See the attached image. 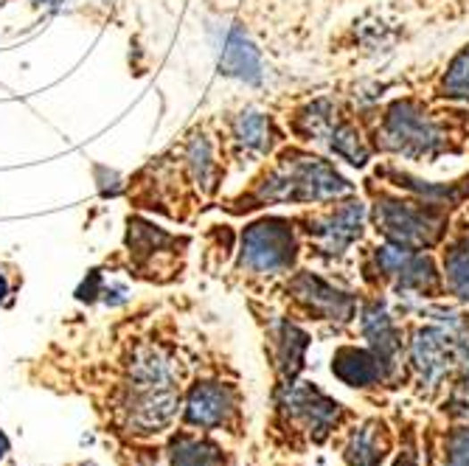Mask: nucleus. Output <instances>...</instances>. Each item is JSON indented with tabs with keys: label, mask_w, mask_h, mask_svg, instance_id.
Instances as JSON below:
<instances>
[{
	"label": "nucleus",
	"mask_w": 469,
	"mask_h": 466,
	"mask_svg": "<svg viewBox=\"0 0 469 466\" xmlns=\"http://www.w3.org/2000/svg\"><path fill=\"white\" fill-rule=\"evenodd\" d=\"M296 259V237L287 220H262L242 237V267L253 273H284Z\"/></svg>",
	"instance_id": "3"
},
{
	"label": "nucleus",
	"mask_w": 469,
	"mask_h": 466,
	"mask_svg": "<svg viewBox=\"0 0 469 466\" xmlns=\"http://www.w3.org/2000/svg\"><path fill=\"white\" fill-rule=\"evenodd\" d=\"M377 225L390 242L402 247H430L444 233V217L433 208V203L427 208H416L402 200H380Z\"/></svg>",
	"instance_id": "2"
},
{
	"label": "nucleus",
	"mask_w": 469,
	"mask_h": 466,
	"mask_svg": "<svg viewBox=\"0 0 469 466\" xmlns=\"http://www.w3.org/2000/svg\"><path fill=\"white\" fill-rule=\"evenodd\" d=\"M14 284L9 281V276L4 273V267H0V304H9V295H12Z\"/></svg>",
	"instance_id": "21"
},
{
	"label": "nucleus",
	"mask_w": 469,
	"mask_h": 466,
	"mask_svg": "<svg viewBox=\"0 0 469 466\" xmlns=\"http://www.w3.org/2000/svg\"><path fill=\"white\" fill-rule=\"evenodd\" d=\"M360 228H363V205L357 200H351L315 228V237L321 239V247L329 250V254H343V250L360 237Z\"/></svg>",
	"instance_id": "11"
},
{
	"label": "nucleus",
	"mask_w": 469,
	"mask_h": 466,
	"mask_svg": "<svg viewBox=\"0 0 469 466\" xmlns=\"http://www.w3.org/2000/svg\"><path fill=\"white\" fill-rule=\"evenodd\" d=\"M80 466H96V463H80Z\"/></svg>",
	"instance_id": "24"
},
{
	"label": "nucleus",
	"mask_w": 469,
	"mask_h": 466,
	"mask_svg": "<svg viewBox=\"0 0 469 466\" xmlns=\"http://www.w3.org/2000/svg\"><path fill=\"white\" fill-rule=\"evenodd\" d=\"M172 466H222V450L214 441L194 433H178L169 444Z\"/></svg>",
	"instance_id": "13"
},
{
	"label": "nucleus",
	"mask_w": 469,
	"mask_h": 466,
	"mask_svg": "<svg viewBox=\"0 0 469 466\" xmlns=\"http://www.w3.org/2000/svg\"><path fill=\"white\" fill-rule=\"evenodd\" d=\"M458 357V343L441 329H422L414 340V365L424 382H439Z\"/></svg>",
	"instance_id": "7"
},
{
	"label": "nucleus",
	"mask_w": 469,
	"mask_h": 466,
	"mask_svg": "<svg viewBox=\"0 0 469 466\" xmlns=\"http://www.w3.org/2000/svg\"><path fill=\"white\" fill-rule=\"evenodd\" d=\"M220 68H222V73L233 76V79H242V82H259L262 79L259 48L253 46L245 37V31H239L237 26L225 29V34H222Z\"/></svg>",
	"instance_id": "9"
},
{
	"label": "nucleus",
	"mask_w": 469,
	"mask_h": 466,
	"mask_svg": "<svg viewBox=\"0 0 469 466\" xmlns=\"http://www.w3.org/2000/svg\"><path fill=\"white\" fill-rule=\"evenodd\" d=\"M279 345H281V368L284 377H296V371L301 368L304 360V348H306V335L298 326L292 323H281L279 326Z\"/></svg>",
	"instance_id": "17"
},
{
	"label": "nucleus",
	"mask_w": 469,
	"mask_h": 466,
	"mask_svg": "<svg viewBox=\"0 0 469 466\" xmlns=\"http://www.w3.org/2000/svg\"><path fill=\"white\" fill-rule=\"evenodd\" d=\"M363 332L371 340V348H374V354L382 360V365L390 368V362H394V357L399 352V337H397V329H394V323H390V318L385 315L382 306L365 309Z\"/></svg>",
	"instance_id": "14"
},
{
	"label": "nucleus",
	"mask_w": 469,
	"mask_h": 466,
	"mask_svg": "<svg viewBox=\"0 0 469 466\" xmlns=\"http://www.w3.org/2000/svg\"><path fill=\"white\" fill-rule=\"evenodd\" d=\"M388 368L382 365V360L371 352H363V348L355 345H343L335 352V360H331V374H335L340 382L351 385V387H371L382 379V374Z\"/></svg>",
	"instance_id": "10"
},
{
	"label": "nucleus",
	"mask_w": 469,
	"mask_h": 466,
	"mask_svg": "<svg viewBox=\"0 0 469 466\" xmlns=\"http://www.w3.org/2000/svg\"><path fill=\"white\" fill-rule=\"evenodd\" d=\"M382 138L388 149L402 154H433L436 149H441L439 127L410 102H397L388 110L382 124Z\"/></svg>",
	"instance_id": "4"
},
{
	"label": "nucleus",
	"mask_w": 469,
	"mask_h": 466,
	"mask_svg": "<svg viewBox=\"0 0 469 466\" xmlns=\"http://www.w3.org/2000/svg\"><path fill=\"white\" fill-rule=\"evenodd\" d=\"M287 404H289V413L301 419L304 427L309 433H315V438H323L331 424L338 421V413H340V404L331 402L329 396H323L318 387H292L289 396H287Z\"/></svg>",
	"instance_id": "8"
},
{
	"label": "nucleus",
	"mask_w": 469,
	"mask_h": 466,
	"mask_svg": "<svg viewBox=\"0 0 469 466\" xmlns=\"http://www.w3.org/2000/svg\"><path fill=\"white\" fill-rule=\"evenodd\" d=\"M397 466H414V461H399Z\"/></svg>",
	"instance_id": "23"
},
{
	"label": "nucleus",
	"mask_w": 469,
	"mask_h": 466,
	"mask_svg": "<svg viewBox=\"0 0 469 466\" xmlns=\"http://www.w3.org/2000/svg\"><path fill=\"white\" fill-rule=\"evenodd\" d=\"M6 453H9V438L4 436V430H0V461L6 458Z\"/></svg>",
	"instance_id": "22"
},
{
	"label": "nucleus",
	"mask_w": 469,
	"mask_h": 466,
	"mask_svg": "<svg viewBox=\"0 0 469 466\" xmlns=\"http://www.w3.org/2000/svg\"><path fill=\"white\" fill-rule=\"evenodd\" d=\"M348 191V183L321 158L292 154L259 183V200L264 203H309L329 200Z\"/></svg>",
	"instance_id": "1"
},
{
	"label": "nucleus",
	"mask_w": 469,
	"mask_h": 466,
	"mask_svg": "<svg viewBox=\"0 0 469 466\" xmlns=\"http://www.w3.org/2000/svg\"><path fill=\"white\" fill-rule=\"evenodd\" d=\"M444 461L447 466H469V430H458L449 436Z\"/></svg>",
	"instance_id": "20"
},
{
	"label": "nucleus",
	"mask_w": 469,
	"mask_h": 466,
	"mask_svg": "<svg viewBox=\"0 0 469 466\" xmlns=\"http://www.w3.org/2000/svg\"><path fill=\"white\" fill-rule=\"evenodd\" d=\"M292 295H296L312 315L326 318V320H348L355 315V298L348 293H340L331 284H326L323 279L312 276V273H301L296 276V281L289 284Z\"/></svg>",
	"instance_id": "6"
},
{
	"label": "nucleus",
	"mask_w": 469,
	"mask_h": 466,
	"mask_svg": "<svg viewBox=\"0 0 469 466\" xmlns=\"http://www.w3.org/2000/svg\"><path fill=\"white\" fill-rule=\"evenodd\" d=\"M464 245H466V247H469V237H466V239H464Z\"/></svg>",
	"instance_id": "25"
},
{
	"label": "nucleus",
	"mask_w": 469,
	"mask_h": 466,
	"mask_svg": "<svg viewBox=\"0 0 469 466\" xmlns=\"http://www.w3.org/2000/svg\"><path fill=\"white\" fill-rule=\"evenodd\" d=\"M441 90H444V96H449V99L469 102V46L456 56L453 62H449Z\"/></svg>",
	"instance_id": "19"
},
{
	"label": "nucleus",
	"mask_w": 469,
	"mask_h": 466,
	"mask_svg": "<svg viewBox=\"0 0 469 466\" xmlns=\"http://www.w3.org/2000/svg\"><path fill=\"white\" fill-rule=\"evenodd\" d=\"M237 411L239 404L230 385L197 382L186 399V424L203 427V430H217V427L230 424Z\"/></svg>",
	"instance_id": "5"
},
{
	"label": "nucleus",
	"mask_w": 469,
	"mask_h": 466,
	"mask_svg": "<svg viewBox=\"0 0 469 466\" xmlns=\"http://www.w3.org/2000/svg\"><path fill=\"white\" fill-rule=\"evenodd\" d=\"M388 430L382 421H368L351 433L346 446L348 466H380L388 453Z\"/></svg>",
	"instance_id": "12"
},
{
	"label": "nucleus",
	"mask_w": 469,
	"mask_h": 466,
	"mask_svg": "<svg viewBox=\"0 0 469 466\" xmlns=\"http://www.w3.org/2000/svg\"><path fill=\"white\" fill-rule=\"evenodd\" d=\"M326 144H329V149L335 152V154H340L343 161H348L351 166H365V161H368V149L363 146V141H360V135H357V129L355 127H348V124H335L329 132H326V138H323Z\"/></svg>",
	"instance_id": "16"
},
{
	"label": "nucleus",
	"mask_w": 469,
	"mask_h": 466,
	"mask_svg": "<svg viewBox=\"0 0 469 466\" xmlns=\"http://www.w3.org/2000/svg\"><path fill=\"white\" fill-rule=\"evenodd\" d=\"M233 138H237V144L245 154L267 152L270 141H272L270 119H264L262 112H242L237 119V127H233Z\"/></svg>",
	"instance_id": "15"
},
{
	"label": "nucleus",
	"mask_w": 469,
	"mask_h": 466,
	"mask_svg": "<svg viewBox=\"0 0 469 466\" xmlns=\"http://www.w3.org/2000/svg\"><path fill=\"white\" fill-rule=\"evenodd\" d=\"M447 284L458 298L469 301V247L464 242L447 254Z\"/></svg>",
	"instance_id": "18"
}]
</instances>
